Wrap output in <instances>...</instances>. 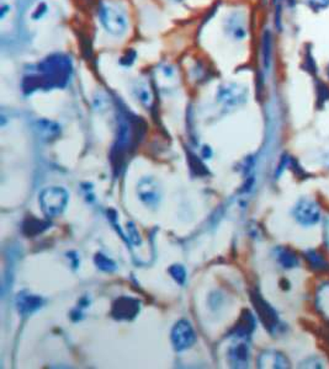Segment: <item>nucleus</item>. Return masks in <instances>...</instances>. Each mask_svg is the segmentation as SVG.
<instances>
[{"label": "nucleus", "mask_w": 329, "mask_h": 369, "mask_svg": "<svg viewBox=\"0 0 329 369\" xmlns=\"http://www.w3.org/2000/svg\"><path fill=\"white\" fill-rule=\"evenodd\" d=\"M228 361L234 368H244L250 363V347L245 342H237L229 347Z\"/></svg>", "instance_id": "11"}, {"label": "nucleus", "mask_w": 329, "mask_h": 369, "mask_svg": "<svg viewBox=\"0 0 329 369\" xmlns=\"http://www.w3.org/2000/svg\"><path fill=\"white\" fill-rule=\"evenodd\" d=\"M305 3L314 12H323L329 8V0H305Z\"/></svg>", "instance_id": "20"}, {"label": "nucleus", "mask_w": 329, "mask_h": 369, "mask_svg": "<svg viewBox=\"0 0 329 369\" xmlns=\"http://www.w3.org/2000/svg\"><path fill=\"white\" fill-rule=\"evenodd\" d=\"M69 195L64 188H47L41 192L40 206L41 210L45 213V216L50 218L61 216L63 210H66L68 203Z\"/></svg>", "instance_id": "3"}, {"label": "nucleus", "mask_w": 329, "mask_h": 369, "mask_svg": "<svg viewBox=\"0 0 329 369\" xmlns=\"http://www.w3.org/2000/svg\"><path fill=\"white\" fill-rule=\"evenodd\" d=\"M137 193H138L143 203L149 206V207H156L158 205L160 197H162L158 182L151 177L141 180L138 188H137Z\"/></svg>", "instance_id": "8"}, {"label": "nucleus", "mask_w": 329, "mask_h": 369, "mask_svg": "<svg viewBox=\"0 0 329 369\" xmlns=\"http://www.w3.org/2000/svg\"><path fill=\"white\" fill-rule=\"evenodd\" d=\"M306 366H302V367H312V368H322V366H321V362H319V359H316V362H312V359H307L306 361Z\"/></svg>", "instance_id": "24"}, {"label": "nucleus", "mask_w": 329, "mask_h": 369, "mask_svg": "<svg viewBox=\"0 0 329 369\" xmlns=\"http://www.w3.org/2000/svg\"><path fill=\"white\" fill-rule=\"evenodd\" d=\"M99 17L102 26L110 34L115 36H122L125 34L129 20L122 6L111 1H104L99 6Z\"/></svg>", "instance_id": "2"}, {"label": "nucleus", "mask_w": 329, "mask_h": 369, "mask_svg": "<svg viewBox=\"0 0 329 369\" xmlns=\"http://www.w3.org/2000/svg\"><path fill=\"white\" fill-rule=\"evenodd\" d=\"M37 131L40 133L41 137H44V139H51V138H55L59 134V126L56 125L55 122H51V121H39L37 122Z\"/></svg>", "instance_id": "14"}, {"label": "nucleus", "mask_w": 329, "mask_h": 369, "mask_svg": "<svg viewBox=\"0 0 329 369\" xmlns=\"http://www.w3.org/2000/svg\"><path fill=\"white\" fill-rule=\"evenodd\" d=\"M270 45H272V41H270V34H265L264 37V64H265V68L269 67V63H270Z\"/></svg>", "instance_id": "21"}, {"label": "nucleus", "mask_w": 329, "mask_h": 369, "mask_svg": "<svg viewBox=\"0 0 329 369\" xmlns=\"http://www.w3.org/2000/svg\"><path fill=\"white\" fill-rule=\"evenodd\" d=\"M324 241L329 249V217H327L324 221Z\"/></svg>", "instance_id": "23"}, {"label": "nucleus", "mask_w": 329, "mask_h": 369, "mask_svg": "<svg viewBox=\"0 0 329 369\" xmlns=\"http://www.w3.org/2000/svg\"><path fill=\"white\" fill-rule=\"evenodd\" d=\"M294 217L301 226L312 227L321 219V210L312 199H302L294 208Z\"/></svg>", "instance_id": "5"}, {"label": "nucleus", "mask_w": 329, "mask_h": 369, "mask_svg": "<svg viewBox=\"0 0 329 369\" xmlns=\"http://www.w3.org/2000/svg\"><path fill=\"white\" fill-rule=\"evenodd\" d=\"M169 271H171L173 277H174L179 283H184V281H185V270H184L182 266L176 265V266L171 267Z\"/></svg>", "instance_id": "22"}, {"label": "nucleus", "mask_w": 329, "mask_h": 369, "mask_svg": "<svg viewBox=\"0 0 329 369\" xmlns=\"http://www.w3.org/2000/svg\"><path fill=\"white\" fill-rule=\"evenodd\" d=\"M327 75H328V78H329V64H328V67H327Z\"/></svg>", "instance_id": "26"}, {"label": "nucleus", "mask_w": 329, "mask_h": 369, "mask_svg": "<svg viewBox=\"0 0 329 369\" xmlns=\"http://www.w3.org/2000/svg\"><path fill=\"white\" fill-rule=\"evenodd\" d=\"M95 262H97V267L102 268V271H106V272H113L116 268V265L114 262L111 261L106 256L102 255V254H97L95 257Z\"/></svg>", "instance_id": "19"}, {"label": "nucleus", "mask_w": 329, "mask_h": 369, "mask_svg": "<svg viewBox=\"0 0 329 369\" xmlns=\"http://www.w3.org/2000/svg\"><path fill=\"white\" fill-rule=\"evenodd\" d=\"M276 257L279 263L284 268H294L299 265V257L289 249H278Z\"/></svg>", "instance_id": "15"}, {"label": "nucleus", "mask_w": 329, "mask_h": 369, "mask_svg": "<svg viewBox=\"0 0 329 369\" xmlns=\"http://www.w3.org/2000/svg\"><path fill=\"white\" fill-rule=\"evenodd\" d=\"M140 312V303L136 299L122 297L114 304L113 314L116 319L120 320H130L136 317Z\"/></svg>", "instance_id": "10"}, {"label": "nucleus", "mask_w": 329, "mask_h": 369, "mask_svg": "<svg viewBox=\"0 0 329 369\" xmlns=\"http://www.w3.org/2000/svg\"><path fill=\"white\" fill-rule=\"evenodd\" d=\"M253 303H254V307H256L258 315L261 318V323L272 334H274L280 326L276 312L267 304V301L261 298V295H253Z\"/></svg>", "instance_id": "7"}, {"label": "nucleus", "mask_w": 329, "mask_h": 369, "mask_svg": "<svg viewBox=\"0 0 329 369\" xmlns=\"http://www.w3.org/2000/svg\"><path fill=\"white\" fill-rule=\"evenodd\" d=\"M42 298L39 295H30V293H20L17 295V306L19 312L23 315H29L42 307Z\"/></svg>", "instance_id": "13"}, {"label": "nucleus", "mask_w": 329, "mask_h": 369, "mask_svg": "<svg viewBox=\"0 0 329 369\" xmlns=\"http://www.w3.org/2000/svg\"><path fill=\"white\" fill-rule=\"evenodd\" d=\"M324 164H326V166L327 168H329V153L324 157Z\"/></svg>", "instance_id": "25"}, {"label": "nucleus", "mask_w": 329, "mask_h": 369, "mask_svg": "<svg viewBox=\"0 0 329 369\" xmlns=\"http://www.w3.org/2000/svg\"><path fill=\"white\" fill-rule=\"evenodd\" d=\"M248 95L247 88L234 83H227L218 88L217 100L226 108H236L245 103Z\"/></svg>", "instance_id": "4"}, {"label": "nucleus", "mask_w": 329, "mask_h": 369, "mask_svg": "<svg viewBox=\"0 0 329 369\" xmlns=\"http://www.w3.org/2000/svg\"><path fill=\"white\" fill-rule=\"evenodd\" d=\"M258 366L261 368H289L290 362L283 353L267 351L261 353Z\"/></svg>", "instance_id": "12"}, {"label": "nucleus", "mask_w": 329, "mask_h": 369, "mask_svg": "<svg viewBox=\"0 0 329 369\" xmlns=\"http://www.w3.org/2000/svg\"><path fill=\"white\" fill-rule=\"evenodd\" d=\"M173 1H182V0H173Z\"/></svg>", "instance_id": "27"}, {"label": "nucleus", "mask_w": 329, "mask_h": 369, "mask_svg": "<svg viewBox=\"0 0 329 369\" xmlns=\"http://www.w3.org/2000/svg\"><path fill=\"white\" fill-rule=\"evenodd\" d=\"M72 62L69 58L62 54H55L46 58L44 62L37 64L32 74L25 78L24 84L29 83L26 86L30 91L35 88H53L67 84L72 74Z\"/></svg>", "instance_id": "1"}, {"label": "nucleus", "mask_w": 329, "mask_h": 369, "mask_svg": "<svg viewBox=\"0 0 329 369\" xmlns=\"http://www.w3.org/2000/svg\"><path fill=\"white\" fill-rule=\"evenodd\" d=\"M317 303L319 309L327 318H329V283L321 287V290L318 292Z\"/></svg>", "instance_id": "17"}, {"label": "nucleus", "mask_w": 329, "mask_h": 369, "mask_svg": "<svg viewBox=\"0 0 329 369\" xmlns=\"http://www.w3.org/2000/svg\"><path fill=\"white\" fill-rule=\"evenodd\" d=\"M225 30L232 40L243 41L248 34L247 21L243 14L232 12L225 21Z\"/></svg>", "instance_id": "9"}, {"label": "nucleus", "mask_w": 329, "mask_h": 369, "mask_svg": "<svg viewBox=\"0 0 329 369\" xmlns=\"http://www.w3.org/2000/svg\"><path fill=\"white\" fill-rule=\"evenodd\" d=\"M196 335L193 326L187 320H180L176 323L171 331V342L176 351H184L194 345Z\"/></svg>", "instance_id": "6"}, {"label": "nucleus", "mask_w": 329, "mask_h": 369, "mask_svg": "<svg viewBox=\"0 0 329 369\" xmlns=\"http://www.w3.org/2000/svg\"><path fill=\"white\" fill-rule=\"evenodd\" d=\"M307 261L316 271H328L329 262L317 251L310 250L306 252Z\"/></svg>", "instance_id": "16"}, {"label": "nucleus", "mask_w": 329, "mask_h": 369, "mask_svg": "<svg viewBox=\"0 0 329 369\" xmlns=\"http://www.w3.org/2000/svg\"><path fill=\"white\" fill-rule=\"evenodd\" d=\"M133 91H135V95H136L137 99H138L141 103L148 105V103L152 101V94H151V90H149V88H148L144 83L137 84V86H135Z\"/></svg>", "instance_id": "18"}]
</instances>
